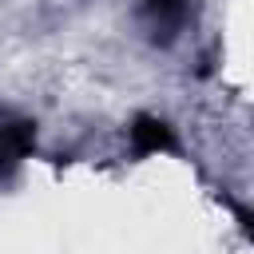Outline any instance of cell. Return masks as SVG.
I'll return each instance as SVG.
<instances>
[{
  "label": "cell",
  "mask_w": 254,
  "mask_h": 254,
  "mask_svg": "<svg viewBox=\"0 0 254 254\" xmlns=\"http://www.w3.org/2000/svg\"><path fill=\"white\" fill-rule=\"evenodd\" d=\"M143 20H147L155 40H171L187 20V0H147L143 4Z\"/></svg>",
  "instance_id": "1"
},
{
  "label": "cell",
  "mask_w": 254,
  "mask_h": 254,
  "mask_svg": "<svg viewBox=\"0 0 254 254\" xmlns=\"http://www.w3.org/2000/svg\"><path fill=\"white\" fill-rule=\"evenodd\" d=\"M32 147V123H0V175L12 171Z\"/></svg>",
  "instance_id": "2"
},
{
  "label": "cell",
  "mask_w": 254,
  "mask_h": 254,
  "mask_svg": "<svg viewBox=\"0 0 254 254\" xmlns=\"http://www.w3.org/2000/svg\"><path fill=\"white\" fill-rule=\"evenodd\" d=\"M131 139H135V147L139 151H167L175 139H171V127L163 123V119H151V115H143L135 127H131Z\"/></svg>",
  "instance_id": "3"
}]
</instances>
